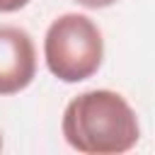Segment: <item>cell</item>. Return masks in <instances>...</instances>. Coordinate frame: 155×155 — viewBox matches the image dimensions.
Wrapping results in <instances>:
<instances>
[{"instance_id": "3957f363", "label": "cell", "mask_w": 155, "mask_h": 155, "mask_svg": "<svg viewBox=\"0 0 155 155\" xmlns=\"http://www.w3.org/2000/svg\"><path fill=\"white\" fill-rule=\"evenodd\" d=\"M36 75V48L22 27L0 24V97L17 94Z\"/></svg>"}, {"instance_id": "8992f818", "label": "cell", "mask_w": 155, "mask_h": 155, "mask_svg": "<svg viewBox=\"0 0 155 155\" xmlns=\"http://www.w3.org/2000/svg\"><path fill=\"white\" fill-rule=\"evenodd\" d=\"M0 150H2V136H0Z\"/></svg>"}, {"instance_id": "6da1fadb", "label": "cell", "mask_w": 155, "mask_h": 155, "mask_svg": "<svg viewBox=\"0 0 155 155\" xmlns=\"http://www.w3.org/2000/svg\"><path fill=\"white\" fill-rule=\"evenodd\" d=\"M61 126L65 143L85 155H119L140 138L136 111L111 90H90L73 97Z\"/></svg>"}, {"instance_id": "5b68a950", "label": "cell", "mask_w": 155, "mask_h": 155, "mask_svg": "<svg viewBox=\"0 0 155 155\" xmlns=\"http://www.w3.org/2000/svg\"><path fill=\"white\" fill-rule=\"evenodd\" d=\"M24 5H29V0H0V12H17Z\"/></svg>"}, {"instance_id": "277c9868", "label": "cell", "mask_w": 155, "mask_h": 155, "mask_svg": "<svg viewBox=\"0 0 155 155\" xmlns=\"http://www.w3.org/2000/svg\"><path fill=\"white\" fill-rule=\"evenodd\" d=\"M78 5L87 7V10H102V7H109V5H116L119 0H75Z\"/></svg>"}, {"instance_id": "7a4b0ae2", "label": "cell", "mask_w": 155, "mask_h": 155, "mask_svg": "<svg viewBox=\"0 0 155 155\" xmlns=\"http://www.w3.org/2000/svg\"><path fill=\"white\" fill-rule=\"evenodd\" d=\"M44 58L51 75L63 82H82L92 78L104 58V39L99 27L87 15H61L46 29Z\"/></svg>"}]
</instances>
